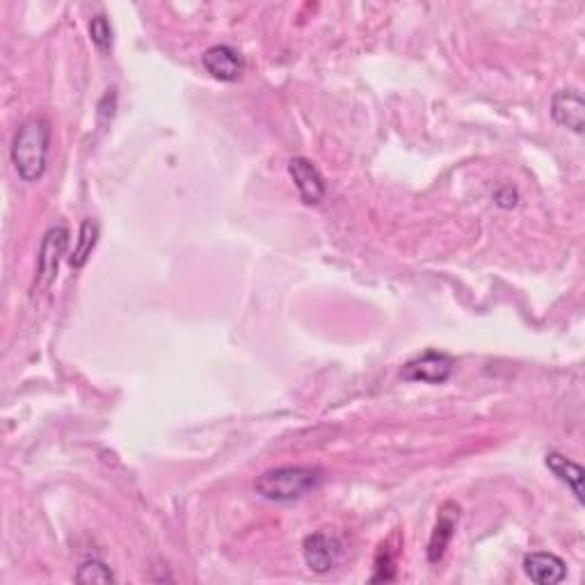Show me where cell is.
Listing matches in <instances>:
<instances>
[{
	"label": "cell",
	"mask_w": 585,
	"mask_h": 585,
	"mask_svg": "<svg viewBox=\"0 0 585 585\" xmlns=\"http://www.w3.org/2000/svg\"><path fill=\"white\" fill-rule=\"evenodd\" d=\"M51 147V124L44 117H28L12 142V163L21 181L35 183L44 176Z\"/></svg>",
	"instance_id": "cell-1"
},
{
	"label": "cell",
	"mask_w": 585,
	"mask_h": 585,
	"mask_svg": "<svg viewBox=\"0 0 585 585\" xmlns=\"http://www.w3.org/2000/svg\"><path fill=\"white\" fill-rule=\"evenodd\" d=\"M325 474L318 467H277L268 469L254 480V490L261 499L272 503H293L304 496L316 492L323 485Z\"/></svg>",
	"instance_id": "cell-2"
},
{
	"label": "cell",
	"mask_w": 585,
	"mask_h": 585,
	"mask_svg": "<svg viewBox=\"0 0 585 585\" xmlns=\"http://www.w3.org/2000/svg\"><path fill=\"white\" fill-rule=\"evenodd\" d=\"M455 371V359L446 352L426 350L423 355L410 359L403 366V380L407 382H423V384H444L451 380Z\"/></svg>",
	"instance_id": "cell-3"
},
{
	"label": "cell",
	"mask_w": 585,
	"mask_h": 585,
	"mask_svg": "<svg viewBox=\"0 0 585 585\" xmlns=\"http://www.w3.org/2000/svg\"><path fill=\"white\" fill-rule=\"evenodd\" d=\"M69 245V229L62 227H51L42 238V247H39L37 254V286L48 288L55 277H58L60 261L64 252H67Z\"/></svg>",
	"instance_id": "cell-4"
},
{
	"label": "cell",
	"mask_w": 585,
	"mask_h": 585,
	"mask_svg": "<svg viewBox=\"0 0 585 585\" xmlns=\"http://www.w3.org/2000/svg\"><path fill=\"white\" fill-rule=\"evenodd\" d=\"M302 556H304V563H307L311 572L327 574L341 563L343 542H341V538H336L334 533L318 531L304 540Z\"/></svg>",
	"instance_id": "cell-5"
},
{
	"label": "cell",
	"mask_w": 585,
	"mask_h": 585,
	"mask_svg": "<svg viewBox=\"0 0 585 585\" xmlns=\"http://www.w3.org/2000/svg\"><path fill=\"white\" fill-rule=\"evenodd\" d=\"M288 174L295 183V188L300 192V199L307 206H316L325 199L327 195V183L323 174L318 172V167L311 163L309 158L295 156L288 160Z\"/></svg>",
	"instance_id": "cell-6"
},
{
	"label": "cell",
	"mask_w": 585,
	"mask_h": 585,
	"mask_svg": "<svg viewBox=\"0 0 585 585\" xmlns=\"http://www.w3.org/2000/svg\"><path fill=\"white\" fill-rule=\"evenodd\" d=\"M202 64L208 74L215 80H222V83H236L245 71L243 55L227 44H215L206 48L202 55Z\"/></svg>",
	"instance_id": "cell-7"
},
{
	"label": "cell",
	"mask_w": 585,
	"mask_h": 585,
	"mask_svg": "<svg viewBox=\"0 0 585 585\" xmlns=\"http://www.w3.org/2000/svg\"><path fill=\"white\" fill-rule=\"evenodd\" d=\"M551 117L558 126L570 128L574 133H583L585 128V101L576 87L558 90L551 99Z\"/></svg>",
	"instance_id": "cell-8"
},
{
	"label": "cell",
	"mask_w": 585,
	"mask_h": 585,
	"mask_svg": "<svg viewBox=\"0 0 585 585\" xmlns=\"http://www.w3.org/2000/svg\"><path fill=\"white\" fill-rule=\"evenodd\" d=\"M458 522H460V506L453 501H446L444 506L439 508L437 524H435V528H432L430 544H428V560L432 565H437L439 560L446 556V549L453 540Z\"/></svg>",
	"instance_id": "cell-9"
},
{
	"label": "cell",
	"mask_w": 585,
	"mask_h": 585,
	"mask_svg": "<svg viewBox=\"0 0 585 585\" xmlns=\"http://www.w3.org/2000/svg\"><path fill=\"white\" fill-rule=\"evenodd\" d=\"M524 574L538 585H556L567 579V565L563 558L547 551H535L524 558Z\"/></svg>",
	"instance_id": "cell-10"
},
{
	"label": "cell",
	"mask_w": 585,
	"mask_h": 585,
	"mask_svg": "<svg viewBox=\"0 0 585 585\" xmlns=\"http://www.w3.org/2000/svg\"><path fill=\"white\" fill-rule=\"evenodd\" d=\"M547 467L551 474H554L560 483H565L570 487L572 494L576 496V501L583 503V467L581 464H576L574 460L565 458L563 453H556L551 451L547 453Z\"/></svg>",
	"instance_id": "cell-11"
},
{
	"label": "cell",
	"mask_w": 585,
	"mask_h": 585,
	"mask_svg": "<svg viewBox=\"0 0 585 585\" xmlns=\"http://www.w3.org/2000/svg\"><path fill=\"white\" fill-rule=\"evenodd\" d=\"M99 222L96 220H83L80 224V231H78V243L74 247V252L69 256V263L71 268H85V263L90 261V256L94 252L96 243H99Z\"/></svg>",
	"instance_id": "cell-12"
},
{
	"label": "cell",
	"mask_w": 585,
	"mask_h": 585,
	"mask_svg": "<svg viewBox=\"0 0 585 585\" xmlns=\"http://www.w3.org/2000/svg\"><path fill=\"white\" fill-rule=\"evenodd\" d=\"M76 581L78 583H115L117 576L106 563H103V560L90 558V560H85V563L78 565Z\"/></svg>",
	"instance_id": "cell-13"
},
{
	"label": "cell",
	"mask_w": 585,
	"mask_h": 585,
	"mask_svg": "<svg viewBox=\"0 0 585 585\" xmlns=\"http://www.w3.org/2000/svg\"><path fill=\"white\" fill-rule=\"evenodd\" d=\"M90 37H92V44L99 48L101 53L112 51V26L103 14L94 16V19L90 21Z\"/></svg>",
	"instance_id": "cell-14"
},
{
	"label": "cell",
	"mask_w": 585,
	"mask_h": 585,
	"mask_svg": "<svg viewBox=\"0 0 585 585\" xmlns=\"http://www.w3.org/2000/svg\"><path fill=\"white\" fill-rule=\"evenodd\" d=\"M494 199H496V204H499L501 208H512V206H517L519 195H517L515 188L506 186V188H501L499 192H496Z\"/></svg>",
	"instance_id": "cell-15"
}]
</instances>
